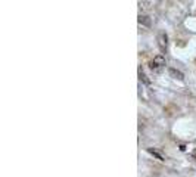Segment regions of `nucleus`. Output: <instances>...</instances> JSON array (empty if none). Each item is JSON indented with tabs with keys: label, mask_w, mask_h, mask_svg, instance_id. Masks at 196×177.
I'll use <instances>...</instances> for the list:
<instances>
[{
	"label": "nucleus",
	"mask_w": 196,
	"mask_h": 177,
	"mask_svg": "<svg viewBox=\"0 0 196 177\" xmlns=\"http://www.w3.org/2000/svg\"><path fill=\"white\" fill-rule=\"evenodd\" d=\"M164 65H165V59H164V56H162V55H158V56H155V58L151 61V63H149L151 70H155V71L161 70V68L164 67Z\"/></svg>",
	"instance_id": "1"
},
{
	"label": "nucleus",
	"mask_w": 196,
	"mask_h": 177,
	"mask_svg": "<svg viewBox=\"0 0 196 177\" xmlns=\"http://www.w3.org/2000/svg\"><path fill=\"white\" fill-rule=\"evenodd\" d=\"M168 72L174 77V78H177V80H183L184 78V75H183V72L182 71H178V70H174V68H170L168 70Z\"/></svg>",
	"instance_id": "2"
},
{
	"label": "nucleus",
	"mask_w": 196,
	"mask_h": 177,
	"mask_svg": "<svg viewBox=\"0 0 196 177\" xmlns=\"http://www.w3.org/2000/svg\"><path fill=\"white\" fill-rule=\"evenodd\" d=\"M139 77H140V80H142L144 84H151V81H149L148 78H146V74H144L143 71H139Z\"/></svg>",
	"instance_id": "4"
},
{
	"label": "nucleus",
	"mask_w": 196,
	"mask_h": 177,
	"mask_svg": "<svg viewBox=\"0 0 196 177\" xmlns=\"http://www.w3.org/2000/svg\"><path fill=\"white\" fill-rule=\"evenodd\" d=\"M167 34H161L159 36V47H161V50H165L167 49Z\"/></svg>",
	"instance_id": "3"
}]
</instances>
